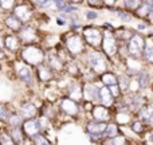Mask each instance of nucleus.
<instances>
[{
	"label": "nucleus",
	"instance_id": "nucleus-1",
	"mask_svg": "<svg viewBox=\"0 0 153 145\" xmlns=\"http://www.w3.org/2000/svg\"><path fill=\"white\" fill-rule=\"evenodd\" d=\"M82 57L85 59V63L87 65L89 70L93 74H95V75L98 74L100 75V74L108 71V67H109L108 59H106V57L101 51L93 50V48L91 50H86Z\"/></svg>",
	"mask_w": 153,
	"mask_h": 145
},
{
	"label": "nucleus",
	"instance_id": "nucleus-2",
	"mask_svg": "<svg viewBox=\"0 0 153 145\" xmlns=\"http://www.w3.org/2000/svg\"><path fill=\"white\" fill-rule=\"evenodd\" d=\"M20 58H22V62L26 63L27 66L38 67L39 65L45 63L46 53L40 47H38V46L30 45V46H24L20 50Z\"/></svg>",
	"mask_w": 153,
	"mask_h": 145
},
{
	"label": "nucleus",
	"instance_id": "nucleus-3",
	"mask_svg": "<svg viewBox=\"0 0 153 145\" xmlns=\"http://www.w3.org/2000/svg\"><path fill=\"white\" fill-rule=\"evenodd\" d=\"M65 47L69 51L70 55L73 57L83 55L85 51H86V45H85L82 36L75 34V32H70L65 36Z\"/></svg>",
	"mask_w": 153,
	"mask_h": 145
},
{
	"label": "nucleus",
	"instance_id": "nucleus-4",
	"mask_svg": "<svg viewBox=\"0 0 153 145\" xmlns=\"http://www.w3.org/2000/svg\"><path fill=\"white\" fill-rule=\"evenodd\" d=\"M144 45H145V36H143V35L134 32V34L132 35V38L125 43L126 53H128V58L140 59L141 55H143Z\"/></svg>",
	"mask_w": 153,
	"mask_h": 145
},
{
	"label": "nucleus",
	"instance_id": "nucleus-5",
	"mask_svg": "<svg viewBox=\"0 0 153 145\" xmlns=\"http://www.w3.org/2000/svg\"><path fill=\"white\" fill-rule=\"evenodd\" d=\"M82 39L86 46L91 47L93 50H97L101 47V43H102V30L94 26L83 27L82 28Z\"/></svg>",
	"mask_w": 153,
	"mask_h": 145
},
{
	"label": "nucleus",
	"instance_id": "nucleus-6",
	"mask_svg": "<svg viewBox=\"0 0 153 145\" xmlns=\"http://www.w3.org/2000/svg\"><path fill=\"white\" fill-rule=\"evenodd\" d=\"M101 47H102L103 55H106L108 58H114L118 53V40L116 39L113 31L110 30H103L102 31V43H101Z\"/></svg>",
	"mask_w": 153,
	"mask_h": 145
},
{
	"label": "nucleus",
	"instance_id": "nucleus-7",
	"mask_svg": "<svg viewBox=\"0 0 153 145\" xmlns=\"http://www.w3.org/2000/svg\"><path fill=\"white\" fill-rule=\"evenodd\" d=\"M12 16H15L23 26H26L34 18V10L27 3H16L12 10Z\"/></svg>",
	"mask_w": 153,
	"mask_h": 145
},
{
	"label": "nucleus",
	"instance_id": "nucleus-8",
	"mask_svg": "<svg viewBox=\"0 0 153 145\" xmlns=\"http://www.w3.org/2000/svg\"><path fill=\"white\" fill-rule=\"evenodd\" d=\"M18 39L20 42V45L23 43L24 46H30L34 45V43L39 42V36H38V31L35 27L26 24V26H22V28L18 31Z\"/></svg>",
	"mask_w": 153,
	"mask_h": 145
},
{
	"label": "nucleus",
	"instance_id": "nucleus-9",
	"mask_svg": "<svg viewBox=\"0 0 153 145\" xmlns=\"http://www.w3.org/2000/svg\"><path fill=\"white\" fill-rule=\"evenodd\" d=\"M13 67H15L16 74H18L19 79H20L22 82H24L27 86H32V85H34L35 75H34V71H32L31 67L27 66L23 62H15Z\"/></svg>",
	"mask_w": 153,
	"mask_h": 145
},
{
	"label": "nucleus",
	"instance_id": "nucleus-10",
	"mask_svg": "<svg viewBox=\"0 0 153 145\" xmlns=\"http://www.w3.org/2000/svg\"><path fill=\"white\" fill-rule=\"evenodd\" d=\"M102 86L101 82H85L82 86V100L87 102H97V94L98 89Z\"/></svg>",
	"mask_w": 153,
	"mask_h": 145
},
{
	"label": "nucleus",
	"instance_id": "nucleus-11",
	"mask_svg": "<svg viewBox=\"0 0 153 145\" xmlns=\"http://www.w3.org/2000/svg\"><path fill=\"white\" fill-rule=\"evenodd\" d=\"M45 61H47V66L51 69V71H56V73H62L65 70V62L62 61V58L55 53V51H50L46 54Z\"/></svg>",
	"mask_w": 153,
	"mask_h": 145
},
{
	"label": "nucleus",
	"instance_id": "nucleus-12",
	"mask_svg": "<svg viewBox=\"0 0 153 145\" xmlns=\"http://www.w3.org/2000/svg\"><path fill=\"white\" fill-rule=\"evenodd\" d=\"M114 102H116V100H114L113 95L110 94L109 89L102 85V86L98 89L97 103L101 105V106H103V108H106V109H111L114 106Z\"/></svg>",
	"mask_w": 153,
	"mask_h": 145
},
{
	"label": "nucleus",
	"instance_id": "nucleus-13",
	"mask_svg": "<svg viewBox=\"0 0 153 145\" xmlns=\"http://www.w3.org/2000/svg\"><path fill=\"white\" fill-rule=\"evenodd\" d=\"M61 110L63 112L66 116L69 117H79V114H81V105L79 103L74 102V101L69 100V98H62L61 101Z\"/></svg>",
	"mask_w": 153,
	"mask_h": 145
},
{
	"label": "nucleus",
	"instance_id": "nucleus-14",
	"mask_svg": "<svg viewBox=\"0 0 153 145\" xmlns=\"http://www.w3.org/2000/svg\"><path fill=\"white\" fill-rule=\"evenodd\" d=\"M20 129H22V132L24 133V136H26L27 138H32L34 136L39 135V133L42 132L39 124H38V121H36V118L23 120V122H22V125H20Z\"/></svg>",
	"mask_w": 153,
	"mask_h": 145
},
{
	"label": "nucleus",
	"instance_id": "nucleus-15",
	"mask_svg": "<svg viewBox=\"0 0 153 145\" xmlns=\"http://www.w3.org/2000/svg\"><path fill=\"white\" fill-rule=\"evenodd\" d=\"M18 114L23 120H32V118H35L38 114V106L35 105L34 102L26 101V102H23L20 106H19Z\"/></svg>",
	"mask_w": 153,
	"mask_h": 145
},
{
	"label": "nucleus",
	"instance_id": "nucleus-16",
	"mask_svg": "<svg viewBox=\"0 0 153 145\" xmlns=\"http://www.w3.org/2000/svg\"><path fill=\"white\" fill-rule=\"evenodd\" d=\"M152 13H153V1H151V0L141 1V5L134 11V15L137 18L149 22V23H151V19H152Z\"/></svg>",
	"mask_w": 153,
	"mask_h": 145
},
{
	"label": "nucleus",
	"instance_id": "nucleus-17",
	"mask_svg": "<svg viewBox=\"0 0 153 145\" xmlns=\"http://www.w3.org/2000/svg\"><path fill=\"white\" fill-rule=\"evenodd\" d=\"M91 116H93V121H95V122H103V124H108V122H110V118H111L109 109L103 108V106H101V105L93 106Z\"/></svg>",
	"mask_w": 153,
	"mask_h": 145
},
{
	"label": "nucleus",
	"instance_id": "nucleus-18",
	"mask_svg": "<svg viewBox=\"0 0 153 145\" xmlns=\"http://www.w3.org/2000/svg\"><path fill=\"white\" fill-rule=\"evenodd\" d=\"M66 93H67V98L74 102L79 103L82 101V85L76 81L70 82L66 86Z\"/></svg>",
	"mask_w": 153,
	"mask_h": 145
},
{
	"label": "nucleus",
	"instance_id": "nucleus-19",
	"mask_svg": "<svg viewBox=\"0 0 153 145\" xmlns=\"http://www.w3.org/2000/svg\"><path fill=\"white\" fill-rule=\"evenodd\" d=\"M137 117H138V121L145 124L146 126H151L152 122H153V106H152V103L144 105L143 108L137 112Z\"/></svg>",
	"mask_w": 153,
	"mask_h": 145
},
{
	"label": "nucleus",
	"instance_id": "nucleus-20",
	"mask_svg": "<svg viewBox=\"0 0 153 145\" xmlns=\"http://www.w3.org/2000/svg\"><path fill=\"white\" fill-rule=\"evenodd\" d=\"M105 129H106V124H103V122L89 121L86 124V132L89 136H103Z\"/></svg>",
	"mask_w": 153,
	"mask_h": 145
},
{
	"label": "nucleus",
	"instance_id": "nucleus-21",
	"mask_svg": "<svg viewBox=\"0 0 153 145\" xmlns=\"http://www.w3.org/2000/svg\"><path fill=\"white\" fill-rule=\"evenodd\" d=\"M36 77L39 78V81L42 82H51L54 79V73L51 71V69L46 63H42L36 67Z\"/></svg>",
	"mask_w": 153,
	"mask_h": 145
},
{
	"label": "nucleus",
	"instance_id": "nucleus-22",
	"mask_svg": "<svg viewBox=\"0 0 153 145\" xmlns=\"http://www.w3.org/2000/svg\"><path fill=\"white\" fill-rule=\"evenodd\" d=\"M3 45L7 50H10L11 53H15V51H19L20 50V42H19L18 36L13 34H10V35H5L3 38Z\"/></svg>",
	"mask_w": 153,
	"mask_h": 145
},
{
	"label": "nucleus",
	"instance_id": "nucleus-23",
	"mask_svg": "<svg viewBox=\"0 0 153 145\" xmlns=\"http://www.w3.org/2000/svg\"><path fill=\"white\" fill-rule=\"evenodd\" d=\"M7 132L10 135L11 140L13 141V145H26L27 144V137L22 132L20 128H11Z\"/></svg>",
	"mask_w": 153,
	"mask_h": 145
},
{
	"label": "nucleus",
	"instance_id": "nucleus-24",
	"mask_svg": "<svg viewBox=\"0 0 153 145\" xmlns=\"http://www.w3.org/2000/svg\"><path fill=\"white\" fill-rule=\"evenodd\" d=\"M136 79H137V83L140 86V90H146L151 87V71L149 70L143 69L136 75Z\"/></svg>",
	"mask_w": 153,
	"mask_h": 145
},
{
	"label": "nucleus",
	"instance_id": "nucleus-25",
	"mask_svg": "<svg viewBox=\"0 0 153 145\" xmlns=\"http://www.w3.org/2000/svg\"><path fill=\"white\" fill-rule=\"evenodd\" d=\"M141 58L148 65H152V62H153V42H152L151 36L145 38V45H144V50H143Z\"/></svg>",
	"mask_w": 153,
	"mask_h": 145
},
{
	"label": "nucleus",
	"instance_id": "nucleus-26",
	"mask_svg": "<svg viewBox=\"0 0 153 145\" xmlns=\"http://www.w3.org/2000/svg\"><path fill=\"white\" fill-rule=\"evenodd\" d=\"M100 82L106 87L116 86L117 85V75L113 71H106L100 75Z\"/></svg>",
	"mask_w": 153,
	"mask_h": 145
},
{
	"label": "nucleus",
	"instance_id": "nucleus-27",
	"mask_svg": "<svg viewBox=\"0 0 153 145\" xmlns=\"http://www.w3.org/2000/svg\"><path fill=\"white\" fill-rule=\"evenodd\" d=\"M4 24L8 30H11V31H13V32H18L19 30L22 28V26H23L15 16H12V13H10V15H7L4 18Z\"/></svg>",
	"mask_w": 153,
	"mask_h": 145
},
{
	"label": "nucleus",
	"instance_id": "nucleus-28",
	"mask_svg": "<svg viewBox=\"0 0 153 145\" xmlns=\"http://www.w3.org/2000/svg\"><path fill=\"white\" fill-rule=\"evenodd\" d=\"M109 11L116 15L117 19H120L121 22H125V23H129V22L133 20V13L126 12L125 10H118V8H109Z\"/></svg>",
	"mask_w": 153,
	"mask_h": 145
},
{
	"label": "nucleus",
	"instance_id": "nucleus-29",
	"mask_svg": "<svg viewBox=\"0 0 153 145\" xmlns=\"http://www.w3.org/2000/svg\"><path fill=\"white\" fill-rule=\"evenodd\" d=\"M118 135H120L118 125H117L116 122H108V124H106V129H105L103 136H105L106 138H114Z\"/></svg>",
	"mask_w": 153,
	"mask_h": 145
},
{
	"label": "nucleus",
	"instance_id": "nucleus-30",
	"mask_svg": "<svg viewBox=\"0 0 153 145\" xmlns=\"http://www.w3.org/2000/svg\"><path fill=\"white\" fill-rule=\"evenodd\" d=\"M129 81H130V78L126 75V74H120V75H117V86H118L121 94H122V93H126L128 91V87H129Z\"/></svg>",
	"mask_w": 153,
	"mask_h": 145
},
{
	"label": "nucleus",
	"instance_id": "nucleus-31",
	"mask_svg": "<svg viewBox=\"0 0 153 145\" xmlns=\"http://www.w3.org/2000/svg\"><path fill=\"white\" fill-rule=\"evenodd\" d=\"M136 30H137V34H148V36H151L152 35V27H151V23L146 20H141L140 23L137 24V27H136Z\"/></svg>",
	"mask_w": 153,
	"mask_h": 145
},
{
	"label": "nucleus",
	"instance_id": "nucleus-32",
	"mask_svg": "<svg viewBox=\"0 0 153 145\" xmlns=\"http://www.w3.org/2000/svg\"><path fill=\"white\" fill-rule=\"evenodd\" d=\"M22 122H23V118H22L18 113H10L5 124L10 125V128H20Z\"/></svg>",
	"mask_w": 153,
	"mask_h": 145
},
{
	"label": "nucleus",
	"instance_id": "nucleus-33",
	"mask_svg": "<svg viewBox=\"0 0 153 145\" xmlns=\"http://www.w3.org/2000/svg\"><path fill=\"white\" fill-rule=\"evenodd\" d=\"M141 1H143V0H128V1H124L122 4L125 5V11H126V12L132 13L141 5Z\"/></svg>",
	"mask_w": 153,
	"mask_h": 145
},
{
	"label": "nucleus",
	"instance_id": "nucleus-34",
	"mask_svg": "<svg viewBox=\"0 0 153 145\" xmlns=\"http://www.w3.org/2000/svg\"><path fill=\"white\" fill-rule=\"evenodd\" d=\"M32 4L35 7H38L39 10H45V11H54L55 7H54V1L51 0H43V1H34Z\"/></svg>",
	"mask_w": 153,
	"mask_h": 145
},
{
	"label": "nucleus",
	"instance_id": "nucleus-35",
	"mask_svg": "<svg viewBox=\"0 0 153 145\" xmlns=\"http://www.w3.org/2000/svg\"><path fill=\"white\" fill-rule=\"evenodd\" d=\"M132 114L130 113H117L116 116H114V118H116V122L117 125L121 124V125H126V124H130V121H132Z\"/></svg>",
	"mask_w": 153,
	"mask_h": 145
},
{
	"label": "nucleus",
	"instance_id": "nucleus-36",
	"mask_svg": "<svg viewBox=\"0 0 153 145\" xmlns=\"http://www.w3.org/2000/svg\"><path fill=\"white\" fill-rule=\"evenodd\" d=\"M30 140H31V144L32 145H53V144L50 143V140H48L46 136H43L42 133L34 136V137L30 138Z\"/></svg>",
	"mask_w": 153,
	"mask_h": 145
},
{
	"label": "nucleus",
	"instance_id": "nucleus-37",
	"mask_svg": "<svg viewBox=\"0 0 153 145\" xmlns=\"http://www.w3.org/2000/svg\"><path fill=\"white\" fill-rule=\"evenodd\" d=\"M145 128H146V125L143 124L141 121H138V120H134V121L130 122V129H132V132H134L136 135H143Z\"/></svg>",
	"mask_w": 153,
	"mask_h": 145
},
{
	"label": "nucleus",
	"instance_id": "nucleus-38",
	"mask_svg": "<svg viewBox=\"0 0 153 145\" xmlns=\"http://www.w3.org/2000/svg\"><path fill=\"white\" fill-rule=\"evenodd\" d=\"M15 5L16 1H13V0H1L0 1V11L1 12H12Z\"/></svg>",
	"mask_w": 153,
	"mask_h": 145
},
{
	"label": "nucleus",
	"instance_id": "nucleus-39",
	"mask_svg": "<svg viewBox=\"0 0 153 145\" xmlns=\"http://www.w3.org/2000/svg\"><path fill=\"white\" fill-rule=\"evenodd\" d=\"M0 145H13V141L11 140L7 130L0 132Z\"/></svg>",
	"mask_w": 153,
	"mask_h": 145
},
{
	"label": "nucleus",
	"instance_id": "nucleus-40",
	"mask_svg": "<svg viewBox=\"0 0 153 145\" xmlns=\"http://www.w3.org/2000/svg\"><path fill=\"white\" fill-rule=\"evenodd\" d=\"M36 121H38V124H39V126H40V130L50 128V120H48L46 116H43V114L40 117H38Z\"/></svg>",
	"mask_w": 153,
	"mask_h": 145
},
{
	"label": "nucleus",
	"instance_id": "nucleus-41",
	"mask_svg": "<svg viewBox=\"0 0 153 145\" xmlns=\"http://www.w3.org/2000/svg\"><path fill=\"white\" fill-rule=\"evenodd\" d=\"M11 112L7 109V106L3 105V103H0V121L3 122H7L8 120V116H10Z\"/></svg>",
	"mask_w": 153,
	"mask_h": 145
},
{
	"label": "nucleus",
	"instance_id": "nucleus-42",
	"mask_svg": "<svg viewBox=\"0 0 153 145\" xmlns=\"http://www.w3.org/2000/svg\"><path fill=\"white\" fill-rule=\"evenodd\" d=\"M85 16H86L87 20H95V19L100 18V13H98L95 10H87L86 13H85Z\"/></svg>",
	"mask_w": 153,
	"mask_h": 145
},
{
	"label": "nucleus",
	"instance_id": "nucleus-43",
	"mask_svg": "<svg viewBox=\"0 0 153 145\" xmlns=\"http://www.w3.org/2000/svg\"><path fill=\"white\" fill-rule=\"evenodd\" d=\"M111 143L113 145H126V138L124 137V136H117V137L111 138Z\"/></svg>",
	"mask_w": 153,
	"mask_h": 145
},
{
	"label": "nucleus",
	"instance_id": "nucleus-44",
	"mask_svg": "<svg viewBox=\"0 0 153 145\" xmlns=\"http://www.w3.org/2000/svg\"><path fill=\"white\" fill-rule=\"evenodd\" d=\"M93 106H94V105H93L91 102H87V101H85V102L81 105V110L85 112V113H86V112H91Z\"/></svg>",
	"mask_w": 153,
	"mask_h": 145
},
{
	"label": "nucleus",
	"instance_id": "nucleus-45",
	"mask_svg": "<svg viewBox=\"0 0 153 145\" xmlns=\"http://www.w3.org/2000/svg\"><path fill=\"white\" fill-rule=\"evenodd\" d=\"M56 23L59 24V26H67V24H69V22L67 20H65V19H62V18H59V16H56Z\"/></svg>",
	"mask_w": 153,
	"mask_h": 145
},
{
	"label": "nucleus",
	"instance_id": "nucleus-46",
	"mask_svg": "<svg viewBox=\"0 0 153 145\" xmlns=\"http://www.w3.org/2000/svg\"><path fill=\"white\" fill-rule=\"evenodd\" d=\"M4 47V45H3V36L0 35V48H3Z\"/></svg>",
	"mask_w": 153,
	"mask_h": 145
},
{
	"label": "nucleus",
	"instance_id": "nucleus-47",
	"mask_svg": "<svg viewBox=\"0 0 153 145\" xmlns=\"http://www.w3.org/2000/svg\"><path fill=\"white\" fill-rule=\"evenodd\" d=\"M3 58H4V53H3V50L0 48V59H3Z\"/></svg>",
	"mask_w": 153,
	"mask_h": 145
},
{
	"label": "nucleus",
	"instance_id": "nucleus-48",
	"mask_svg": "<svg viewBox=\"0 0 153 145\" xmlns=\"http://www.w3.org/2000/svg\"><path fill=\"white\" fill-rule=\"evenodd\" d=\"M0 69H1V66H0Z\"/></svg>",
	"mask_w": 153,
	"mask_h": 145
},
{
	"label": "nucleus",
	"instance_id": "nucleus-49",
	"mask_svg": "<svg viewBox=\"0 0 153 145\" xmlns=\"http://www.w3.org/2000/svg\"><path fill=\"white\" fill-rule=\"evenodd\" d=\"M0 132H1V130H0Z\"/></svg>",
	"mask_w": 153,
	"mask_h": 145
}]
</instances>
